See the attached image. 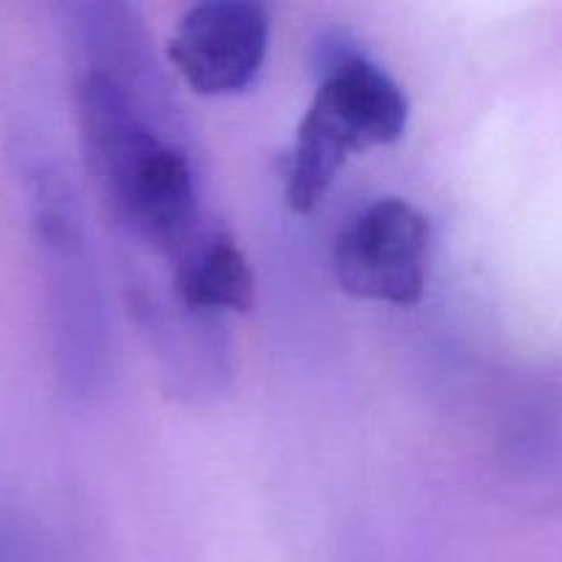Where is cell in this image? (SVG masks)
Listing matches in <instances>:
<instances>
[{"mask_svg":"<svg viewBox=\"0 0 562 562\" xmlns=\"http://www.w3.org/2000/svg\"><path fill=\"white\" fill-rule=\"evenodd\" d=\"M406 124L409 99L382 66L355 53L335 58L296 126L285 184L289 206L311 214L351 154L390 146Z\"/></svg>","mask_w":562,"mask_h":562,"instance_id":"cell-2","label":"cell"},{"mask_svg":"<svg viewBox=\"0 0 562 562\" xmlns=\"http://www.w3.org/2000/svg\"><path fill=\"white\" fill-rule=\"evenodd\" d=\"M269 47L267 9L250 0H209L181 14L168 42L170 64L201 97H228L250 86Z\"/></svg>","mask_w":562,"mask_h":562,"instance_id":"cell-4","label":"cell"},{"mask_svg":"<svg viewBox=\"0 0 562 562\" xmlns=\"http://www.w3.org/2000/svg\"><path fill=\"white\" fill-rule=\"evenodd\" d=\"M431 223L404 198H382L357 212L333 247L335 278L346 294L415 307L426 291Z\"/></svg>","mask_w":562,"mask_h":562,"instance_id":"cell-3","label":"cell"},{"mask_svg":"<svg viewBox=\"0 0 562 562\" xmlns=\"http://www.w3.org/2000/svg\"><path fill=\"white\" fill-rule=\"evenodd\" d=\"M176 289L190 311L247 313L256 305V274L228 234H214L181 256Z\"/></svg>","mask_w":562,"mask_h":562,"instance_id":"cell-5","label":"cell"},{"mask_svg":"<svg viewBox=\"0 0 562 562\" xmlns=\"http://www.w3.org/2000/svg\"><path fill=\"white\" fill-rule=\"evenodd\" d=\"M77 110L88 168L115 217L154 250L184 256L198 223L190 157L137 119L124 86L108 71L82 77Z\"/></svg>","mask_w":562,"mask_h":562,"instance_id":"cell-1","label":"cell"}]
</instances>
